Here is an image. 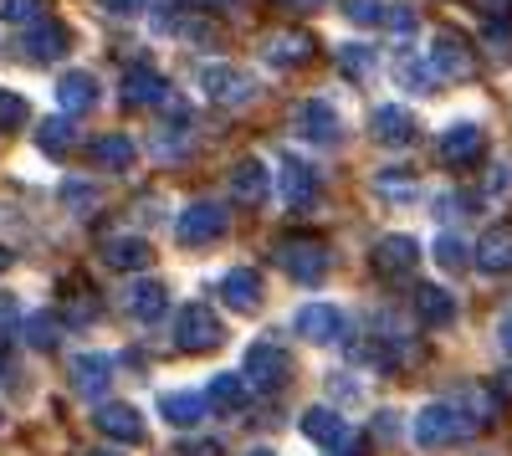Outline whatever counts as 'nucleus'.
<instances>
[{"label":"nucleus","mask_w":512,"mask_h":456,"mask_svg":"<svg viewBox=\"0 0 512 456\" xmlns=\"http://www.w3.org/2000/svg\"><path fill=\"white\" fill-rule=\"evenodd\" d=\"M410 431H415V446H420V451H446V446H461L466 436H477L482 426L466 416L456 400H436V405L420 410Z\"/></svg>","instance_id":"f257e3e1"},{"label":"nucleus","mask_w":512,"mask_h":456,"mask_svg":"<svg viewBox=\"0 0 512 456\" xmlns=\"http://www.w3.org/2000/svg\"><path fill=\"white\" fill-rule=\"evenodd\" d=\"M241 380H246V390H262V395L287 390V380H292L287 349L272 344V339H256V344L246 349V359H241Z\"/></svg>","instance_id":"f03ea898"},{"label":"nucleus","mask_w":512,"mask_h":456,"mask_svg":"<svg viewBox=\"0 0 512 456\" xmlns=\"http://www.w3.org/2000/svg\"><path fill=\"white\" fill-rule=\"evenodd\" d=\"M277 262L292 282H323L328 277V246L318 236H282L277 241Z\"/></svg>","instance_id":"7ed1b4c3"},{"label":"nucleus","mask_w":512,"mask_h":456,"mask_svg":"<svg viewBox=\"0 0 512 456\" xmlns=\"http://www.w3.org/2000/svg\"><path fill=\"white\" fill-rule=\"evenodd\" d=\"M175 344L185 354H205V349H221L226 344V328L216 318V308H205V303H185L180 318H175Z\"/></svg>","instance_id":"20e7f679"},{"label":"nucleus","mask_w":512,"mask_h":456,"mask_svg":"<svg viewBox=\"0 0 512 456\" xmlns=\"http://www.w3.org/2000/svg\"><path fill=\"white\" fill-rule=\"evenodd\" d=\"M200 93L210 103H221V108H241V103H251L256 82L241 67H231V62H205L200 67Z\"/></svg>","instance_id":"39448f33"},{"label":"nucleus","mask_w":512,"mask_h":456,"mask_svg":"<svg viewBox=\"0 0 512 456\" xmlns=\"http://www.w3.org/2000/svg\"><path fill=\"white\" fill-rule=\"evenodd\" d=\"M425 62H431V72L446 82H461V77H472V67H477V57H472V41H466L461 31H436V41H431V52H425Z\"/></svg>","instance_id":"423d86ee"},{"label":"nucleus","mask_w":512,"mask_h":456,"mask_svg":"<svg viewBox=\"0 0 512 456\" xmlns=\"http://www.w3.org/2000/svg\"><path fill=\"white\" fill-rule=\"evenodd\" d=\"M277 190H282L287 211H313V205H318V170H313L308 159L287 154L282 170H277Z\"/></svg>","instance_id":"0eeeda50"},{"label":"nucleus","mask_w":512,"mask_h":456,"mask_svg":"<svg viewBox=\"0 0 512 456\" xmlns=\"http://www.w3.org/2000/svg\"><path fill=\"white\" fill-rule=\"evenodd\" d=\"M231 231V216H226V205L216 200H195L190 211H180V241L185 246H210V241H221Z\"/></svg>","instance_id":"6e6552de"},{"label":"nucleus","mask_w":512,"mask_h":456,"mask_svg":"<svg viewBox=\"0 0 512 456\" xmlns=\"http://www.w3.org/2000/svg\"><path fill=\"white\" fill-rule=\"evenodd\" d=\"M369 262H374L379 277L400 282V277H410V272L420 267V241H415V236H379L374 252H369Z\"/></svg>","instance_id":"1a4fd4ad"},{"label":"nucleus","mask_w":512,"mask_h":456,"mask_svg":"<svg viewBox=\"0 0 512 456\" xmlns=\"http://www.w3.org/2000/svg\"><path fill=\"white\" fill-rule=\"evenodd\" d=\"M292 328H297V334H303L308 344H344V334H349V318L338 313L333 303H308V308H297Z\"/></svg>","instance_id":"9d476101"},{"label":"nucleus","mask_w":512,"mask_h":456,"mask_svg":"<svg viewBox=\"0 0 512 456\" xmlns=\"http://www.w3.org/2000/svg\"><path fill=\"white\" fill-rule=\"evenodd\" d=\"M118 98H123V108H159V103H169V82H164V72L139 62V67L123 72Z\"/></svg>","instance_id":"9b49d317"},{"label":"nucleus","mask_w":512,"mask_h":456,"mask_svg":"<svg viewBox=\"0 0 512 456\" xmlns=\"http://www.w3.org/2000/svg\"><path fill=\"white\" fill-rule=\"evenodd\" d=\"M292 129L303 134L308 144H338V139H344V123H338V113H333L323 98L297 103V113H292Z\"/></svg>","instance_id":"f8f14e48"},{"label":"nucleus","mask_w":512,"mask_h":456,"mask_svg":"<svg viewBox=\"0 0 512 456\" xmlns=\"http://www.w3.org/2000/svg\"><path fill=\"white\" fill-rule=\"evenodd\" d=\"M415 113L410 108H400V103H384V108H374L369 113V134H374V144H384V149H405V144H415Z\"/></svg>","instance_id":"ddd939ff"},{"label":"nucleus","mask_w":512,"mask_h":456,"mask_svg":"<svg viewBox=\"0 0 512 456\" xmlns=\"http://www.w3.org/2000/svg\"><path fill=\"white\" fill-rule=\"evenodd\" d=\"M482 154H487V134L477 129V123H451V129L441 134V159L451 164V170H472Z\"/></svg>","instance_id":"4468645a"},{"label":"nucleus","mask_w":512,"mask_h":456,"mask_svg":"<svg viewBox=\"0 0 512 456\" xmlns=\"http://www.w3.org/2000/svg\"><path fill=\"white\" fill-rule=\"evenodd\" d=\"M21 47H26V57L31 62H62L67 52H72V31L62 26V21H31V31L21 36Z\"/></svg>","instance_id":"2eb2a0df"},{"label":"nucleus","mask_w":512,"mask_h":456,"mask_svg":"<svg viewBox=\"0 0 512 456\" xmlns=\"http://www.w3.org/2000/svg\"><path fill=\"white\" fill-rule=\"evenodd\" d=\"M113 369H118V359H113V354H77V359H72V390H77L82 400L108 395Z\"/></svg>","instance_id":"dca6fc26"},{"label":"nucleus","mask_w":512,"mask_h":456,"mask_svg":"<svg viewBox=\"0 0 512 456\" xmlns=\"http://www.w3.org/2000/svg\"><path fill=\"white\" fill-rule=\"evenodd\" d=\"M262 272L256 267H231L226 277H221V303L231 308V313H256L262 308Z\"/></svg>","instance_id":"f3484780"},{"label":"nucleus","mask_w":512,"mask_h":456,"mask_svg":"<svg viewBox=\"0 0 512 456\" xmlns=\"http://www.w3.org/2000/svg\"><path fill=\"white\" fill-rule=\"evenodd\" d=\"M93 426L108 441H118V446H139L144 441V416H139L134 405H103L98 416H93Z\"/></svg>","instance_id":"a211bd4d"},{"label":"nucleus","mask_w":512,"mask_h":456,"mask_svg":"<svg viewBox=\"0 0 512 456\" xmlns=\"http://www.w3.org/2000/svg\"><path fill=\"white\" fill-rule=\"evenodd\" d=\"M123 308H128V318H139V323H159L164 308H169L164 282H149V277L128 282V287H123Z\"/></svg>","instance_id":"6ab92c4d"},{"label":"nucleus","mask_w":512,"mask_h":456,"mask_svg":"<svg viewBox=\"0 0 512 456\" xmlns=\"http://www.w3.org/2000/svg\"><path fill=\"white\" fill-rule=\"evenodd\" d=\"M262 57L272 67H303V62H313V36L308 31H272Z\"/></svg>","instance_id":"aec40b11"},{"label":"nucleus","mask_w":512,"mask_h":456,"mask_svg":"<svg viewBox=\"0 0 512 456\" xmlns=\"http://www.w3.org/2000/svg\"><path fill=\"white\" fill-rule=\"evenodd\" d=\"M88 159L98 164V170H134V159H139V144L128 139V134H98L93 144H88Z\"/></svg>","instance_id":"412c9836"},{"label":"nucleus","mask_w":512,"mask_h":456,"mask_svg":"<svg viewBox=\"0 0 512 456\" xmlns=\"http://www.w3.org/2000/svg\"><path fill=\"white\" fill-rule=\"evenodd\" d=\"M103 262L118 267V272H144L154 262V246L144 236H108L103 241Z\"/></svg>","instance_id":"4be33fe9"},{"label":"nucleus","mask_w":512,"mask_h":456,"mask_svg":"<svg viewBox=\"0 0 512 456\" xmlns=\"http://www.w3.org/2000/svg\"><path fill=\"white\" fill-rule=\"evenodd\" d=\"M159 416H164L169 426L190 431V426H200V421L210 416V405H205V395H195V390H169V395H159Z\"/></svg>","instance_id":"5701e85b"},{"label":"nucleus","mask_w":512,"mask_h":456,"mask_svg":"<svg viewBox=\"0 0 512 456\" xmlns=\"http://www.w3.org/2000/svg\"><path fill=\"white\" fill-rule=\"evenodd\" d=\"M231 195L241 200V205H267V195H272V185H267V164L262 159H241L236 170H231Z\"/></svg>","instance_id":"b1692460"},{"label":"nucleus","mask_w":512,"mask_h":456,"mask_svg":"<svg viewBox=\"0 0 512 456\" xmlns=\"http://www.w3.org/2000/svg\"><path fill=\"white\" fill-rule=\"evenodd\" d=\"M487 277H502L512 272V226H492L482 241H477V257H472Z\"/></svg>","instance_id":"393cba45"},{"label":"nucleus","mask_w":512,"mask_h":456,"mask_svg":"<svg viewBox=\"0 0 512 456\" xmlns=\"http://www.w3.org/2000/svg\"><path fill=\"white\" fill-rule=\"evenodd\" d=\"M57 103H62L67 118L98 108V77H93V72H67V77L57 82Z\"/></svg>","instance_id":"a878e982"},{"label":"nucleus","mask_w":512,"mask_h":456,"mask_svg":"<svg viewBox=\"0 0 512 456\" xmlns=\"http://www.w3.org/2000/svg\"><path fill=\"white\" fill-rule=\"evenodd\" d=\"M303 436L318 441L323 451H333L338 441H349V421L338 416V410H328V405H313L308 416H303Z\"/></svg>","instance_id":"bb28decb"},{"label":"nucleus","mask_w":512,"mask_h":456,"mask_svg":"<svg viewBox=\"0 0 512 456\" xmlns=\"http://www.w3.org/2000/svg\"><path fill=\"white\" fill-rule=\"evenodd\" d=\"M415 313H420V323L425 328H451L456 323V298L446 293V287H415Z\"/></svg>","instance_id":"cd10ccee"},{"label":"nucleus","mask_w":512,"mask_h":456,"mask_svg":"<svg viewBox=\"0 0 512 456\" xmlns=\"http://www.w3.org/2000/svg\"><path fill=\"white\" fill-rule=\"evenodd\" d=\"M395 77H400V88H410V93H420V98L441 88V77L431 72V62H425V57H415L410 47L395 57Z\"/></svg>","instance_id":"c85d7f7f"},{"label":"nucleus","mask_w":512,"mask_h":456,"mask_svg":"<svg viewBox=\"0 0 512 456\" xmlns=\"http://www.w3.org/2000/svg\"><path fill=\"white\" fill-rule=\"evenodd\" d=\"M205 405H210V416H216V410L221 416H236V410L246 405V380L241 375H216L205 385Z\"/></svg>","instance_id":"c756f323"},{"label":"nucleus","mask_w":512,"mask_h":456,"mask_svg":"<svg viewBox=\"0 0 512 456\" xmlns=\"http://www.w3.org/2000/svg\"><path fill=\"white\" fill-rule=\"evenodd\" d=\"M415 175L405 170V164H390V170H379L374 175V195H384V200H395V205H405V200H415Z\"/></svg>","instance_id":"7c9ffc66"},{"label":"nucleus","mask_w":512,"mask_h":456,"mask_svg":"<svg viewBox=\"0 0 512 456\" xmlns=\"http://www.w3.org/2000/svg\"><path fill=\"white\" fill-rule=\"evenodd\" d=\"M36 144H41V154L67 159V154H72V144H77V134H72V123H67V118H41Z\"/></svg>","instance_id":"2f4dec72"},{"label":"nucleus","mask_w":512,"mask_h":456,"mask_svg":"<svg viewBox=\"0 0 512 456\" xmlns=\"http://www.w3.org/2000/svg\"><path fill=\"white\" fill-rule=\"evenodd\" d=\"M338 67H344L354 82H369L374 67H379V52L369 47V41H349V47H338Z\"/></svg>","instance_id":"473e14b6"},{"label":"nucleus","mask_w":512,"mask_h":456,"mask_svg":"<svg viewBox=\"0 0 512 456\" xmlns=\"http://www.w3.org/2000/svg\"><path fill=\"white\" fill-rule=\"evenodd\" d=\"M62 328H57V313H31L26 318V344L31 349H57Z\"/></svg>","instance_id":"72a5a7b5"},{"label":"nucleus","mask_w":512,"mask_h":456,"mask_svg":"<svg viewBox=\"0 0 512 456\" xmlns=\"http://www.w3.org/2000/svg\"><path fill=\"white\" fill-rule=\"evenodd\" d=\"M175 31H180L185 41H195V47H205V41L216 47V41H221V26H216V21H205L200 11H185V16L175 21Z\"/></svg>","instance_id":"f704fd0d"},{"label":"nucleus","mask_w":512,"mask_h":456,"mask_svg":"<svg viewBox=\"0 0 512 456\" xmlns=\"http://www.w3.org/2000/svg\"><path fill=\"white\" fill-rule=\"evenodd\" d=\"M26 118H31L26 98H21V93H11V88H0V129H21Z\"/></svg>","instance_id":"c9c22d12"},{"label":"nucleus","mask_w":512,"mask_h":456,"mask_svg":"<svg viewBox=\"0 0 512 456\" xmlns=\"http://www.w3.org/2000/svg\"><path fill=\"white\" fill-rule=\"evenodd\" d=\"M436 262H441V267H446V272H461V267H466V262H472V257H466V241H461V236H451V231H446V236H441V241H436Z\"/></svg>","instance_id":"e433bc0d"},{"label":"nucleus","mask_w":512,"mask_h":456,"mask_svg":"<svg viewBox=\"0 0 512 456\" xmlns=\"http://www.w3.org/2000/svg\"><path fill=\"white\" fill-rule=\"evenodd\" d=\"M344 16L354 26H384V0H344Z\"/></svg>","instance_id":"4c0bfd02"},{"label":"nucleus","mask_w":512,"mask_h":456,"mask_svg":"<svg viewBox=\"0 0 512 456\" xmlns=\"http://www.w3.org/2000/svg\"><path fill=\"white\" fill-rule=\"evenodd\" d=\"M384 26H390L395 36H415V26H420V16H415L410 6H384Z\"/></svg>","instance_id":"58836bf2"},{"label":"nucleus","mask_w":512,"mask_h":456,"mask_svg":"<svg viewBox=\"0 0 512 456\" xmlns=\"http://www.w3.org/2000/svg\"><path fill=\"white\" fill-rule=\"evenodd\" d=\"M62 200L72 205V211H82V205H98V185H82V180H62Z\"/></svg>","instance_id":"ea45409f"},{"label":"nucleus","mask_w":512,"mask_h":456,"mask_svg":"<svg viewBox=\"0 0 512 456\" xmlns=\"http://www.w3.org/2000/svg\"><path fill=\"white\" fill-rule=\"evenodd\" d=\"M36 11H41V0H0V21H36Z\"/></svg>","instance_id":"a19ab883"},{"label":"nucleus","mask_w":512,"mask_h":456,"mask_svg":"<svg viewBox=\"0 0 512 456\" xmlns=\"http://www.w3.org/2000/svg\"><path fill=\"white\" fill-rule=\"evenodd\" d=\"M98 6H103L108 16H139V11H144V0H98Z\"/></svg>","instance_id":"79ce46f5"},{"label":"nucleus","mask_w":512,"mask_h":456,"mask_svg":"<svg viewBox=\"0 0 512 456\" xmlns=\"http://www.w3.org/2000/svg\"><path fill=\"white\" fill-rule=\"evenodd\" d=\"M185 456H221V446H216V441H200V446H190Z\"/></svg>","instance_id":"37998d69"},{"label":"nucleus","mask_w":512,"mask_h":456,"mask_svg":"<svg viewBox=\"0 0 512 456\" xmlns=\"http://www.w3.org/2000/svg\"><path fill=\"white\" fill-rule=\"evenodd\" d=\"M497 344L512 354V318H502V328H497Z\"/></svg>","instance_id":"c03bdc74"},{"label":"nucleus","mask_w":512,"mask_h":456,"mask_svg":"<svg viewBox=\"0 0 512 456\" xmlns=\"http://www.w3.org/2000/svg\"><path fill=\"white\" fill-rule=\"evenodd\" d=\"M282 6H287V11H318L323 0H282Z\"/></svg>","instance_id":"a18cd8bd"},{"label":"nucleus","mask_w":512,"mask_h":456,"mask_svg":"<svg viewBox=\"0 0 512 456\" xmlns=\"http://www.w3.org/2000/svg\"><path fill=\"white\" fill-rule=\"evenodd\" d=\"M11 313H16V303H11V293H0V323H6Z\"/></svg>","instance_id":"49530a36"},{"label":"nucleus","mask_w":512,"mask_h":456,"mask_svg":"<svg viewBox=\"0 0 512 456\" xmlns=\"http://www.w3.org/2000/svg\"><path fill=\"white\" fill-rule=\"evenodd\" d=\"M11 267V252H6V246H0V272H6Z\"/></svg>","instance_id":"de8ad7c7"},{"label":"nucleus","mask_w":512,"mask_h":456,"mask_svg":"<svg viewBox=\"0 0 512 456\" xmlns=\"http://www.w3.org/2000/svg\"><path fill=\"white\" fill-rule=\"evenodd\" d=\"M200 6H231V0H200Z\"/></svg>","instance_id":"09e8293b"},{"label":"nucleus","mask_w":512,"mask_h":456,"mask_svg":"<svg viewBox=\"0 0 512 456\" xmlns=\"http://www.w3.org/2000/svg\"><path fill=\"white\" fill-rule=\"evenodd\" d=\"M93 456H123V451H93Z\"/></svg>","instance_id":"8fccbe9b"},{"label":"nucleus","mask_w":512,"mask_h":456,"mask_svg":"<svg viewBox=\"0 0 512 456\" xmlns=\"http://www.w3.org/2000/svg\"><path fill=\"white\" fill-rule=\"evenodd\" d=\"M246 456H272V451H246Z\"/></svg>","instance_id":"3c124183"}]
</instances>
